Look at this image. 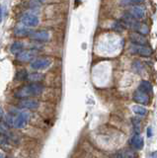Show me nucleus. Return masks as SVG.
Segmentation results:
<instances>
[{
  "label": "nucleus",
  "mask_w": 157,
  "mask_h": 158,
  "mask_svg": "<svg viewBox=\"0 0 157 158\" xmlns=\"http://www.w3.org/2000/svg\"><path fill=\"white\" fill-rule=\"evenodd\" d=\"M142 2V0H121L122 6H136Z\"/></svg>",
  "instance_id": "nucleus-19"
},
{
  "label": "nucleus",
  "mask_w": 157,
  "mask_h": 158,
  "mask_svg": "<svg viewBox=\"0 0 157 158\" xmlns=\"http://www.w3.org/2000/svg\"><path fill=\"white\" fill-rule=\"evenodd\" d=\"M130 39L131 43L134 44H138V46H146L147 44V40L146 38L141 35L139 33H136V32H132L130 35Z\"/></svg>",
  "instance_id": "nucleus-10"
},
{
  "label": "nucleus",
  "mask_w": 157,
  "mask_h": 158,
  "mask_svg": "<svg viewBox=\"0 0 157 158\" xmlns=\"http://www.w3.org/2000/svg\"><path fill=\"white\" fill-rule=\"evenodd\" d=\"M3 10H4V7H1V21H2V19H3V15H4Z\"/></svg>",
  "instance_id": "nucleus-23"
},
{
  "label": "nucleus",
  "mask_w": 157,
  "mask_h": 158,
  "mask_svg": "<svg viewBox=\"0 0 157 158\" xmlns=\"http://www.w3.org/2000/svg\"><path fill=\"white\" fill-rule=\"evenodd\" d=\"M28 75L29 74L27 73V71L25 70V69H23V70H20L17 72V75H16V78L18 79V80H27L28 79Z\"/></svg>",
  "instance_id": "nucleus-21"
},
{
  "label": "nucleus",
  "mask_w": 157,
  "mask_h": 158,
  "mask_svg": "<svg viewBox=\"0 0 157 158\" xmlns=\"http://www.w3.org/2000/svg\"><path fill=\"white\" fill-rule=\"evenodd\" d=\"M130 51L132 53L139 54L141 56H150L152 53L151 48L147 46H138V44H131L130 47Z\"/></svg>",
  "instance_id": "nucleus-5"
},
{
  "label": "nucleus",
  "mask_w": 157,
  "mask_h": 158,
  "mask_svg": "<svg viewBox=\"0 0 157 158\" xmlns=\"http://www.w3.org/2000/svg\"><path fill=\"white\" fill-rule=\"evenodd\" d=\"M30 38L34 41H38V42H47L48 39H50V33L48 31H36V32H32L30 34Z\"/></svg>",
  "instance_id": "nucleus-9"
},
{
  "label": "nucleus",
  "mask_w": 157,
  "mask_h": 158,
  "mask_svg": "<svg viewBox=\"0 0 157 158\" xmlns=\"http://www.w3.org/2000/svg\"><path fill=\"white\" fill-rule=\"evenodd\" d=\"M52 64V60L48 57H41L37 58L31 62V68L34 70H43V69L48 68Z\"/></svg>",
  "instance_id": "nucleus-4"
},
{
  "label": "nucleus",
  "mask_w": 157,
  "mask_h": 158,
  "mask_svg": "<svg viewBox=\"0 0 157 158\" xmlns=\"http://www.w3.org/2000/svg\"><path fill=\"white\" fill-rule=\"evenodd\" d=\"M24 49V44L23 43H20V42H15L11 44L10 47V52L13 53V54H16L18 56L19 53H21Z\"/></svg>",
  "instance_id": "nucleus-15"
},
{
  "label": "nucleus",
  "mask_w": 157,
  "mask_h": 158,
  "mask_svg": "<svg viewBox=\"0 0 157 158\" xmlns=\"http://www.w3.org/2000/svg\"><path fill=\"white\" fill-rule=\"evenodd\" d=\"M149 94H147L146 92L142 91L141 89H137V90L134 93V100L138 103L141 104V105H146L149 102Z\"/></svg>",
  "instance_id": "nucleus-7"
},
{
  "label": "nucleus",
  "mask_w": 157,
  "mask_h": 158,
  "mask_svg": "<svg viewBox=\"0 0 157 158\" xmlns=\"http://www.w3.org/2000/svg\"><path fill=\"white\" fill-rule=\"evenodd\" d=\"M43 89H45V87L41 83H30L19 88L14 94V96L16 98L22 99V100L23 99H29V97L41 95Z\"/></svg>",
  "instance_id": "nucleus-1"
},
{
  "label": "nucleus",
  "mask_w": 157,
  "mask_h": 158,
  "mask_svg": "<svg viewBox=\"0 0 157 158\" xmlns=\"http://www.w3.org/2000/svg\"><path fill=\"white\" fill-rule=\"evenodd\" d=\"M36 56H37L36 51H34V49H28V51H23L21 53H19L16 58L20 62H28L35 58Z\"/></svg>",
  "instance_id": "nucleus-8"
},
{
  "label": "nucleus",
  "mask_w": 157,
  "mask_h": 158,
  "mask_svg": "<svg viewBox=\"0 0 157 158\" xmlns=\"http://www.w3.org/2000/svg\"><path fill=\"white\" fill-rule=\"evenodd\" d=\"M115 158H137V154L134 149L125 148L116 152Z\"/></svg>",
  "instance_id": "nucleus-11"
},
{
  "label": "nucleus",
  "mask_w": 157,
  "mask_h": 158,
  "mask_svg": "<svg viewBox=\"0 0 157 158\" xmlns=\"http://www.w3.org/2000/svg\"><path fill=\"white\" fill-rule=\"evenodd\" d=\"M43 78V75L42 73H31L28 75V79L29 81H33L34 83H39V81H41Z\"/></svg>",
  "instance_id": "nucleus-18"
},
{
  "label": "nucleus",
  "mask_w": 157,
  "mask_h": 158,
  "mask_svg": "<svg viewBox=\"0 0 157 158\" xmlns=\"http://www.w3.org/2000/svg\"><path fill=\"white\" fill-rule=\"evenodd\" d=\"M132 111H134V113H135L136 115L141 116V117L145 116L146 113H147L146 109L143 108V107H141V106H134V108H132Z\"/></svg>",
  "instance_id": "nucleus-20"
},
{
  "label": "nucleus",
  "mask_w": 157,
  "mask_h": 158,
  "mask_svg": "<svg viewBox=\"0 0 157 158\" xmlns=\"http://www.w3.org/2000/svg\"><path fill=\"white\" fill-rule=\"evenodd\" d=\"M39 106H40L39 102L32 100V99H23L19 103V107L23 109H28V110H35V109L39 108Z\"/></svg>",
  "instance_id": "nucleus-12"
},
{
  "label": "nucleus",
  "mask_w": 157,
  "mask_h": 158,
  "mask_svg": "<svg viewBox=\"0 0 157 158\" xmlns=\"http://www.w3.org/2000/svg\"><path fill=\"white\" fill-rule=\"evenodd\" d=\"M138 88L141 89L142 91L146 92L147 94H151L152 93V85H151V83L149 81H146V80L141 81Z\"/></svg>",
  "instance_id": "nucleus-17"
},
{
  "label": "nucleus",
  "mask_w": 157,
  "mask_h": 158,
  "mask_svg": "<svg viewBox=\"0 0 157 158\" xmlns=\"http://www.w3.org/2000/svg\"><path fill=\"white\" fill-rule=\"evenodd\" d=\"M137 32H138L139 34H141V35H146V34H148V32H149V28L147 27V25H145V24H141L140 23V26H139V28H138V30H137Z\"/></svg>",
  "instance_id": "nucleus-22"
},
{
  "label": "nucleus",
  "mask_w": 157,
  "mask_h": 158,
  "mask_svg": "<svg viewBox=\"0 0 157 158\" xmlns=\"http://www.w3.org/2000/svg\"><path fill=\"white\" fill-rule=\"evenodd\" d=\"M148 135H151V127H148Z\"/></svg>",
  "instance_id": "nucleus-24"
},
{
  "label": "nucleus",
  "mask_w": 157,
  "mask_h": 158,
  "mask_svg": "<svg viewBox=\"0 0 157 158\" xmlns=\"http://www.w3.org/2000/svg\"><path fill=\"white\" fill-rule=\"evenodd\" d=\"M122 25H124L125 27L134 30V31H137L138 28H139V26H140V23L137 21V19H135L134 17H132L130 13L126 14V15L122 16Z\"/></svg>",
  "instance_id": "nucleus-3"
},
{
  "label": "nucleus",
  "mask_w": 157,
  "mask_h": 158,
  "mask_svg": "<svg viewBox=\"0 0 157 158\" xmlns=\"http://www.w3.org/2000/svg\"><path fill=\"white\" fill-rule=\"evenodd\" d=\"M145 8L142 7V6H132V8H130V14L131 15L132 17H134L135 19H141L145 16Z\"/></svg>",
  "instance_id": "nucleus-13"
},
{
  "label": "nucleus",
  "mask_w": 157,
  "mask_h": 158,
  "mask_svg": "<svg viewBox=\"0 0 157 158\" xmlns=\"http://www.w3.org/2000/svg\"><path fill=\"white\" fill-rule=\"evenodd\" d=\"M32 32L29 31V29H27L26 27H17L15 30H14V35L17 37H26V36H30V34Z\"/></svg>",
  "instance_id": "nucleus-16"
},
{
  "label": "nucleus",
  "mask_w": 157,
  "mask_h": 158,
  "mask_svg": "<svg viewBox=\"0 0 157 158\" xmlns=\"http://www.w3.org/2000/svg\"><path fill=\"white\" fill-rule=\"evenodd\" d=\"M21 22L25 27L34 28V27L38 26L39 18L34 14H24L21 17Z\"/></svg>",
  "instance_id": "nucleus-6"
},
{
  "label": "nucleus",
  "mask_w": 157,
  "mask_h": 158,
  "mask_svg": "<svg viewBox=\"0 0 157 158\" xmlns=\"http://www.w3.org/2000/svg\"><path fill=\"white\" fill-rule=\"evenodd\" d=\"M30 118V114L25 111H15V120H14V127L16 128H23Z\"/></svg>",
  "instance_id": "nucleus-2"
},
{
  "label": "nucleus",
  "mask_w": 157,
  "mask_h": 158,
  "mask_svg": "<svg viewBox=\"0 0 157 158\" xmlns=\"http://www.w3.org/2000/svg\"><path fill=\"white\" fill-rule=\"evenodd\" d=\"M130 144L134 146V148H135V149H138V150L142 149V148H143V144H144L143 138H142V136L139 135L138 133H136V135H134L131 137Z\"/></svg>",
  "instance_id": "nucleus-14"
}]
</instances>
